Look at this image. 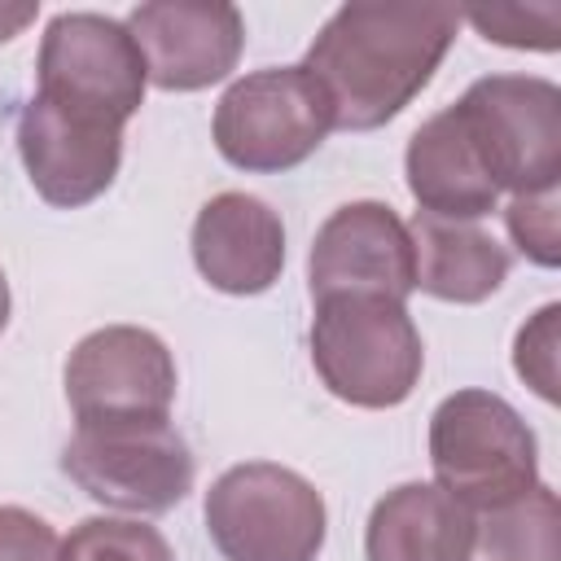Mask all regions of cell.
I'll return each instance as SVG.
<instances>
[{
	"instance_id": "cell-1",
	"label": "cell",
	"mask_w": 561,
	"mask_h": 561,
	"mask_svg": "<svg viewBox=\"0 0 561 561\" xmlns=\"http://www.w3.org/2000/svg\"><path fill=\"white\" fill-rule=\"evenodd\" d=\"M460 26L451 4H342L298 61L324 92L333 127H386L434 79Z\"/></svg>"
},
{
	"instance_id": "cell-2",
	"label": "cell",
	"mask_w": 561,
	"mask_h": 561,
	"mask_svg": "<svg viewBox=\"0 0 561 561\" xmlns=\"http://www.w3.org/2000/svg\"><path fill=\"white\" fill-rule=\"evenodd\" d=\"M311 364L351 408H399L425 368L408 302L386 294H329L311 316Z\"/></svg>"
},
{
	"instance_id": "cell-3",
	"label": "cell",
	"mask_w": 561,
	"mask_h": 561,
	"mask_svg": "<svg viewBox=\"0 0 561 561\" xmlns=\"http://www.w3.org/2000/svg\"><path fill=\"white\" fill-rule=\"evenodd\" d=\"M434 482L465 508H500L539 482L530 425L491 390H456L430 416Z\"/></svg>"
},
{
	"instance_id": "cell-4",
	"label": "cell",
	"mask_w": 561,
	"mask_h": 561,
	"mask_svg": "<svg viewBox=\"0 0 561 561\" xmlns=\"http://www.w3.org/2000/svg\"><path fill=\"white\" fill-rule=\"evenodd\" d=\"M206 530L228 561H316L329 513L302 473L272 460H245L210 482Z\"/></svg>"
},
{
	"instance_id": "cell-5",
	"label": "cell",
	"mask_w": 561,
	"mask_h": 561,
	"mask_svg": "<svg viewBox=\"0 0 561 561\" xmlns=\"http://www.w3.org/2000/svg\"><path fill=\"white\" fill-rule=\"evenodd\" d=\"M491 184L548 193L561 175V88L539 75H486L451 105Z\"/></svg>"
},
{
	"instance_id": "cell-6",
	"label": "cell",
	"mask_w": 561,
	"mask_h": 561,
	"mask_svg": "<svg viewBox=\"0 0 561 561\" xmlns=\"http://www.w3.org/2000/svg\"><path fill=\"white\" fill-rule=\"evenodd\" d=\"M149 70L131 31L105 13H57L44 26L35 61V96L53 110L127 127L145 105Z\"/></svg>"
},
{
	"instance_id": "cell-7",
	"label": "cell",
	"mask_w": 561,
	"mask_h": 561,
	"mask_svg": "<svg viewBox=\"0 0 561 561\" xmlns=\"http://www.w3.org/2000/svg\"><path fill=\"white\" fill-rule=\"evenodd\" d=\"M66 478L105 508L167 513L193 491V451L171 421H92L61 447Z\"/></svg>"
},
{
	"instance_id": "cell-8",
	"label": "cell",
	"mask_w": 561,
	"mask_h": 561,
	"mask_svg": "<svg viewBox=\"0 0 561 561\" xmlns=\"http://www.w3.org/2000/svg\"><path fill=\"white\" fill-rule=\"evenodd\" d=\"M210 131L224 162L267 175L307 162L333 131V110L302 66H267L228 83Z\"/></svg>"
},
{
	"instance_id": "cell-9",
	"label": "cell",
	"mask_w": 561,
	"mask_h": 561,
	"mask_svg": "<svg viewBox=\"0 0 561 561\" xmlns=\"http://www.w3.org/2000/svg\"><path fill=\"white\" fill-rule=\"evenodd\" d=\"M66 403L75 412V425L167 421L175 403V359L149 329H92L66 359Z\"/></svg>"
},
{
	"instance_id": "cell-10",
	"label": "cell",
	"mask_w": 561,
	"mask_h": 561,
	"mask_svg": "<svg viewBox=\"0 0 561 561\" xmlns=\"http://www.w3.org/2000/svg\"><path fill=\"white\" fill-rule=\"evenodd\" d=\"M311 302L329 294H386L408 302L416 289V259L408 224L386 202L337 206L307 254Z\"/></svg>"
},
{
	"instance_id": "cell-11",
	"label": "cell",
	"mask_w": 561,
	"mask_h": 561,
	"mask_svg": "<svg viewBox=\"0 0 561 561\" xmlns=\"http://www.w3.org/2000/svg\"><path fill=\"white\" fill-rule=\"evenodd\" d=\"M145 57L149 83L162 92H202L228 79L245 48V18L237 4L149 0L123 22Z\"/></svg>"
},
{
	"instance_id": "cell-12",
	"label": "cell",
	"mask_w": 561,
	"mask_h": 561,
	"mask_svg": "<svg viewBox=\"0 0 561 561\" xmlns=\"http://www.w3.org/2000/svg\"><path fill=\"white\" fill-rule=\"evenodd\" d=\"M18 153L31 188L61 210L96 202L123 162V127L92 123L31 96L18 118Z\"/></svg>"
},
{
	"instance_id": "cell-13",
	"label": "cell",
	"mask_w": 561,
	"mask_h": 561,
	"mask_svg": "<svg viewBox=\"0 0 561 561\" xmlns=\"http://www.w3.org/2000/svg\"><path fill=\"white\" fill-rule=\"evenodd\" d=\"M193 263L219 294H263L285 267V224L254 193H219L193 219Z\"/></svg>"
},
{
	"instance_id": "cell-14",
	"label": "cell",
	"mask_w": 561,
	"mask_h": 561,
	"mask_svg": "<svg viewBox=\"0 0 561 561\" xmlns=\"http://www.w3.org/2000/svg\"><path fill=\"white\" fill-rule=\"evenodd\" d=\"M403 171H408V193L416 197L421 215H434V219L473 224V219L491 215L500 202V188L491 184V175L451 105L412 131Z\"/></svg>"
},
{
	"instance_id": "cell-15",
	"label": "cell",
	"mask_w": 561,
	"mask_h": 561,
	"mask_svg": "<svg viewBox=\"0 0 561 561\" xmlns=\"http://www.w3.org/2000/svg\"><path fill=\"white\" fill-rule=\"evenodd\" d=\"M469 543L473 508L438 482H403L373 504L364 561H465Z\"/></svg>"
},
{
	"instance_id": "cell-16",
	"label": "cell",
	"mask_w": 561,
	"mask_h": 561,
	"mask_svg": "<svg viewBox=\"0 0 561 561\" xmlns=\"http://www.w3.org/2000/svg\"><path fill=\"white\" fill-rule=\"evenodd\" d=\"M416 289L443 302H482L508 276V250L478 224L421 215L408 224Z\"/></svg>"
},
{
	"instance_id": "cell-17",
	"label": "cell",
	"mask_w": 561,
	"mask_h": 561,
	"mask_svg": "<svg viewBox=\"0 0 561 561\" xmlns=\"http://www.w3.org/2000/svg\"><path fill=\"white\" fill-rule=\"evenodd\" d=\"M465 561H561L557 491L535 482L526 495L473 513V543Z\"/></svg>"
},
{
	"instance_id": "cell-18",
	"label": "cell",
	"mask_w": 561,
	"mask_h": 561,
	"mask_svg": "<svg viewBox=\"0 0 561 561\" xmlns=\"http://www.w3.org/2000/svg\"><path fill=\"white\" fill-rule=\"evenodd\" d=\"M61 561H175L171 543L131 517H83L61 539Z\"/></svg>"
},
{
	"instance_id": "cell-19",
	"label": "cell",
	"mask_w": 561,
	"mask_h": 561,
	"mask_svg": "<svg viewBox=\"0 0 561 561\" xmlns=\"http://www.w3.org/2000/svg\"><path fill=\"white\" fill-rule=\"evenodd\" d=\"M508 232L517 241V250L539 263V267H557L561 263V228H557V188L548 193H526V197H513L508 210Z\"/></svg>"
},
{
	"instance_id": "cell-20",
	"label": "cell",
	"mask_w": 561,
	"mask_h": 561,
	"mask_svg": "<svg viewBox=\"0 0 561 561\" xmlns=\"http://www.w3.org/2000/svg\"><path fill=\"white\" fill-rule=\"evenodd\" d=\"M469 22L508 48H539L552 53L561 44V13L557 4H539V9H473Z\"/></svg>"
},
{
	"instance_id": "cell-21",
	"label": "cell",
	"mask_w": 561,
	"mask_h": 561,
	"mask_svg": "<svg viewBox=\"0 0 561 561\" xmlns=\"http://www.w3.org/2000/svg\"><path fill=\"white\" fill-rule=\"evenodd\" d=\"M557 316L561 307L548 302L530 316V324L517 329V346H513V368L526 386H535L539 399H557Z\"/></svg>"
},
{
	"instance_id": "cell-22",
	"label": "cell",
	"mask_w": 561,
	"mask_h": 561,
	"mask_svg": "<svg viewBox=\"0 0 561 561\" xmlns=\"http://www.w3.org/2000/svg\"><path fill=\"white\" fill-rule=\"evenodd\" d=\"M0 561H61V539L31 508L0 504Z\"/></svg>"
},
{
	"instance_id": "cell-23",
	"label": "cell",
	"mask_w": 561,
	"mask_h": 561,
	"mask_svg": "<svg viewBox=\"0 0 561 561\" xmlns=\"http://www.w3.org/2000/svg\"><path fill=\"white\" fill-rule=\"evenodd\" d=\"M39 4H4L0 0V44H9L13 35H22L31 22H35Z\"/></svg>"
},
{
	"instance_id": "cell-24",
	"label": "cell",
	"mask_w": 561,
	"mask_h": 561,
	"mask_svg": "<svg viewBox=\"0 0 561 561\" xmlns=\"http://www.w3.org/2000/svg\"><path fill=\"white\" fill-rule=\"evenodd\" d=\"M4 324H9V280L0 272V333H4Z\"/></svg>"
}]
</instances>
